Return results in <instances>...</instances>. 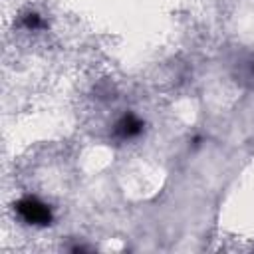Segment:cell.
<instances>
[{
	"label": "cell",
	"mask_w": 254,
	"mask_h": 254,
	"mask_svg": "<svg viewBox=\"0 0 254 254\" xmlns=\"http://www.w3.org/2000/svg\"><path fill=\"white\" fill-rule=\"evenodd\" d=\"M141 121L137 119V117H133V115H127V117H123L121 119V123L117 125V133L121 135V137H133V135H137L139 131H141Z\"/></svg>",
	"instance_id": "2"
},
{
	"label": "cell",
	"mask_w": 254,
	"mask_h": 254,
	"mask_svg": "<svg viewBox=\"0 0 254 254\" xmlns=\"http://www.w3.org/2000/svg\"><path fill=\"white\" fill-rule=\"evenodd\" d=\"M26 26H30V28H36V26H40V18H38L36 14H30V16L26 18Z\"/></svg>",
	"instance_id": "3"
},
{
	"label": "cell",
	"mask_w": 254,
	"mask_h": 254,
	"mask_svg": "<svg viewBox=\"0 0 254 254\" xmlns=\"http://www.w3.org/2000/svg\"><path fill=\"white\" fill-rule=\"evenodd\" d=\"M18 210L28 222H34V224H48L50 218H52L50 208L46 204H42L40 200H36V198H24L18 204Z\"/></svg>",
	"instance_id": "1"
}]
</instances>
